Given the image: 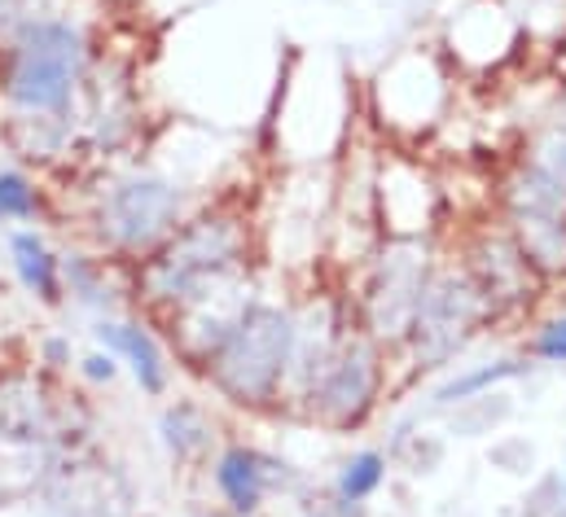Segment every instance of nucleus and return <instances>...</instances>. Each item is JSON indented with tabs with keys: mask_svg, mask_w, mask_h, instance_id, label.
<instances>
[{
	"mask_svg": "<svg viewBox=\"0 0 566 517\" xmlns=\"http://www.w3.org/2000/svg\"><path fill=\"white\" fill-rule=\"evenodd\" d=\"M369 106H374L378 128L396 136L400 145L426 140L430 131L443 128L448 106H452V66H448L443 49L413 44V49L396 53L374 75Z\"/></svg>",
	"mask_w": 566,
	"mask_h": 517,
	"instance_id": "8",
	"label": "nucleus"
},
{
	"mask_svg": "<svg viewBox=\"0 0 566 517\" xmlns=\"http://www.w3.org/2000/svg\"><path fill=\"white\" fill-rule=\"evenodd\" d=\"M488 465L496 469V474H505V478H523V483H532L536 474H541V447H536V439H527V434H492V443H488Z\"/></svg>",
	"mask_w": 566,
	"mask_h": 517,
	"instance_id": "21",
	"label": "nucleus"
},
{
	"mask_svg": "<svg viewBox=\"0 0 566 517\" xmlns=\"http://www.w3.org/2000/svg\"><path fill=\"white\" fill-rule=\"evenodd\" d=\"M158 447L167 452V461L176 469H198L211 465L216 447H220V421L216 408L198 394H176L158 408Z\"/></svg>",
	"mask_w": 566,
	"mask_h": 517,
	"instance_id": "14",
	"label": "nucleus"
},
{
	"mask_svg": "<svg viewBox=\"0 0 566 517\" xmlns=\"http://www.w3.org/2000/svg\"><path fill=\"white\" fill-rule=\"evenodd\" d=\"M189 517H229V514H224L220 505H207V509H193V514H189Z\"/></svg>",
	"mask_w": 566,
	"mask_h": 517,
	"instance_id": "29",
	"label": "nucleus"
},
{
	"mask_svg": "<svg viewBox=\"0 0 566 517\" xmlns=\"http://www.w3.org/2000/svg\"><path fill=\"white\" fill-rule=\"evenodd\" d=\"M554 487H558V469H541L518 505V517H554Z\"/></svg>",
	"mask_w": 566,
	"mask_h": 517,
	"instance_id": "25",
	"label": "nucleus"
},
{
	"mask_svg": "<svg viewBox=\"0 0 566 517\" xmlns=\"http://www.w3.org/2000/svg\"><path fill=\"white\" fill-rule=\"evenodd\" d=\"M9 272L22 285V294L49 312L66 307L62 289V251L40 229H13L9 233Z\"/></svg>",
	"mask_w": 566,
	"mask_h": 517,
	"instance_id": "17",
	"label": "nucleus"
},
{
	"mask_svg": "<svg viewBox=\"0 0 566 517\" xmlns=\"http://www.w3.org/2000/svg\"><path fill=\"white\" fill-rule=\"evenodd\" d=\"M541 365L527 356V351H514V356H492V360H479V365H465V369H457V373H443L434 387L426 390L422 408H418V416H443L448 408H457V403H465V399H474V394H488V390H505L514 387V382H523V378H532Z\"/></svg>",
	"mask_w": 566,
	"mask_h": 517,
	"instance_id": "16",
	"label": "nucleus"
},
{
	"mask_svg": "<svg viewBox=\"0 0 566 517\" xmlns=\"http://www.w3.org/2000/svg\"><path fill=\"white\" fill-rule=\"evenodd\" d=\"M474 285L483 289V298L492 303L496 312V325L505 316H518L523 307H532V298L545 289V276L527 263L523 246L514 242V233L501 224V229H479L465 246H461V258H457Z\"/></svg>",
	"mask_w": 566,
	"mask_h": 517,
	"instance_id": "11",
	"label": "nucleus"
},
{
	"mask_svg": "<svg viewBox=\"0 0 566 517\" xmlns=\"http://www.w3.org/2000/svg\"><path fill=\"white\" fill-rule=\"evenodd\" d=\"M492 325H496V312L483 298V289L474 285V276L457 258H439L396 360H405L413 378L448 373L470 351V342L483 338Z\"/></svg>",
	"mask_w": 566,
	"mask_h": 517,
	"instance_id": "5",
	"label": "nucleus"
},
{
	"mask_svg": "<svg viewBox=\"0 0 566 517\" xmlns=\"http://www.w3.org/2000/svg\"><path fill=\"white\" fill-rule=\"evenodd\" d=\"M93 184L80 189L84 193V242L97 255L115 258L119 267H137L149 258L198 207L202 198H193V189L154 167V162H111V167H88Z\"/></svg>",
	"mask_w": 566,
	"mask_h": 517,
	"instance_id": "3",
	"label": "nucleus"
},
{
	"mask_svg": "<svg viewBox=\"0 0 566 517\" xmlns=\"http://www.w3.org/2000/svg\"><path fill=\"white\" fill-rule=\"evenodd\" d=\"M62 289H66V303H75L93 316H119V307L133 303L128 267L97 255L93 246L62 251Z\"/></svg>",
	"mask_w": 566,
	"mask_h": 517,
	"instance_id": "15",
	"label": "nucleus"
},
{
	"mask_svg": "<svg viewBox=\"0 0 566 517\" xmlns=\"http://www.w3.org/2000/svg\"><path fill=\"white\" fill-rule=\"evenodd\" d=\"M75 360H80V356H75L71 334H44V338L35 342V369H44V373H53V378H66Z\"/></svg>",
	"mask_w": 566,
	"mask_h": 517,
	"instance_id": "23",
	"label": "nucleus"
},
{
	"mask_svg": "<svg viewBox=\"0 0 566 517\" xmlns=\"http://www.w3.org/2000/svg\"><path fill=\"white\" fill-rule=\"evenodd\" d=\"M374 211L382 238H418L434 242V224L443 211V189L409 154H382L374 167Z\"/></svg>",
	"mask_w": 566,
	"mask_h": 517,
	"instance_id": "10",
	"label": "nucleus"
},
{
	"mask_svg": "<svg viewBox=\"0 0 566 517\" xmlns=\"http://www.w3.org/2000/svg\"><path fill=\"white\" fill-rule=\"evenodd\" d=\"M97 35L84 18L44 9L0 40V131L18 158L44 171L75 167V128Z\"/></svg>",
	"mask_w": 566,
	"mask_h": 517,
	"instance_id": "1",
	"label": "nucleus"
},
{
	"mask_svg": "<svg viewBox=\"0 0 566 517\" xmlns=\"http://www.w3.org/2000/svg\"><path fill=\"white\" fill-rule=\"evenodd\" d=\"M523 351H527L536 365H545V369H566V312L563 316L536 320V329H532V338H527Z\"/></svg>",
	"mask_w": 566,
	"mask_h": 517,
	"instance_id": "22",
	"label": "nucleus"
},
{
	"mask_svg": "<svg viewBox=\"0 0 566 517\" xmlns=\"http://www.w3.org/2000/svg\"><path fill=\"white\" fill-rule=\"evenodd\" d=\"M391 456L387 447H356L352 456L338 461L334 469V496L338 505H374L382 496V487L391 483Z\"/></svg>",
	"mask_w": 566,
	"mask_h": 517,
	"instance_id": "18",
	"label": "nucleus"
},
{
	"mask_svg": "<svg viewBox=\"0 0 566 517\" xmlns=\"http://www.w3.org/2000/svg\"><path fill=\"white\" fill-rule=\"evenodd\" d=\"M255 258H260V229L251 211L238 207L233 198H211L154 255L128 267L133 307L158 325L193 294L238 272H255Z\"/></svg>",
	"mask_w": 566,
	"mask_h": 517,
	"instance_id": "2",
	"label": "nucleus"
},
{
	"mask_svg": "<svg viewBox=\"0 0 566 517\" xmlns=\"http://www.w3.org/2000/svg\"><path fill=\"white\" fill-rule=\"evenodd\" d=\"M298 517H334V514H329V505H307Z\"/></svg>",
	"mask_w": 566,
	"mask_h": 517,
	"instance_id": "28",
	"label": "nucleus"
},
{
	"mask_svg": "<svg viewBox=\"0 0 566 517\" xmlns=\"http://www.w3.org/2000/svg\"><path fill=\"white\" fill-rule=\"evenodd\" d=\"M391 356L352 320L294 416L325 434H360L391 394Z\"/></svg>",
	"mask_w": 566,
	"mask_h": 517,
	"instance_id": "6",
	"label": "nucleus"
},
{
	"mask_svg": "<svg viewBox=\"0 0 566 517\" xmlns=\"http://www.w3.org/2000/svg\"><path fill=\"white\" fill-rule=\"evenodd\" d=\"M0 224H4V220H0Z\"/></svg>",
	"mask_w": 566,
	"mask_h": 517,
	"instance_id": "31",
	"label": "nucleus"
},
{
	"mask_svg": "<svg viewBox=\"0 0 566 517\" xmlns=\"http://www.w3.org/2000/svg\"><path fill=\"white\" fill-rule=\"evenodd\" d=\"M514 416V399L505 390H488V394H474L457 408L443 412V434L448 439H492L510 425Z\"/></svg>",
	"mask_w": 566,
	"mask_h": 517,
	"instance_id": "19",
	"label": "nucleus"
},
{
	"mask_svg": "<svg viewBox=\"0 0 566 517\" xmlns=\"http://www.w3.org/2000/svg\"><path fill=\"white\" fill-rule=\"evenodd\" d=\"M216 500L229 517H260L269 514V500L294 492V465L251 443V439H224L207 465Z\"/></svg>",
	"mask_w": 566,
	"mask_h": 517,
	"instance_id": "9",
	"label": "nucleus"
},
{
	"mask_svg": "<svg viewBox=\"0 0 566 517\" xmlns=\"http://www.w3.org/2000/svg\"><path fill=\"white\" fill-rule=\"evenodd\" d=\"M93 342L102 351H111L124 373L133 378V387L145 399H167L176 382V360L167 338L158 334V325L142 312H119V316H97L93 320Z\"/></svg>",
	"mask_w": 566,
	"mask_h": 517,
	"instance_id": "12",
	"label": "nucleus"
},
{
	"mask_svg": "<svg viewBox=\"0 0 566 517\" xmlns=\"http://www.w3.org/2000/svg\"><path fill=\"white\" fill-rule=\"evenodd\" d=\"M518 44H523L518 13H510L496 0H474L448 22L443 57L465 75H488V71H501L518 53Z\"/></svg>",
	"mask_w": 566,
	"mask_h": 517,
	"instance_id": "13",
	"label": "nucleus"
},
{
	"mask_svg": "<svg viewBox=\"0 0 566 517\" xmlns=\"http://www.w3.org/2000/svg\"><path fill=\"white\" fill-rule=\"evenodd\" d=\"M554 517H566V465H558V487H554Z\"/></svg>",
	"mask_w": 566,
	"mask_h": 517,
	"instance_id": "27",
	"label": "nucleus"
},
{
	"mask_svg": "<svg viewBox=\"0 0 566 517\" xmlns=\"http://www.w3.org/2000/svg\"><path fill=\"white\" fill-rule=\"evenodd\" d=\"M49 215H53L49 189L22 167H0V220L18 229H35Z\"/></svg>",
	"mask_w": 566,
	"mask_h": 517,
	"instance_id": "20",
	"label": "nucleus"
},
{
	"mask_svg": "<svg viewBox=\"0 0 566 517\" xmlns=\"http://www.w3.org/2000/svg\"><path fill=\"white\" fill-rule=\"evenodd\" d=\"M290 360H294V298H260L247 307L229 342L216 351V360L202 369V387L224 408L247 416H277L285 412L290 387Z\"/></svg>",
	"mask_w": 566,
	"mask_h": 517,
	"instance_id": "4",
	"label": "nucleus"
},
{
	"mask_svg": "<svg viewBox=\"0 0 566 517\" xmlns=\"http://www.w3.org/2000/svg\"><path fill=\"white\" fill-rule=\"evenodd\" d=\"M558 124H566V88H563V97H558Z\"/></svg>",
	"mask_w": 566,
	"mask_h": 517,
	"instance_id": "30",
	"label": "nucleus"
},
{
	"mask_svg": "<svg viewBox=\"0 0 566 517\" xmlns=\"http://www.w3.org/2000/svg\"><path fill=\"white\" fill-rule=\"evenodd\" d=\"M75 373H80L88 387H115V382L124 378V365H119L111 351L93 347L88 356H80V360H75Z\"/></svg>",
	"mask_w": 566,
	"mask_h": 517,
	"instance_id": "24",
	"label": "nucleus"
},
{
	"mask_svg": "<svg viewBox=\"0 0 566 517\" xmlns=\"http://www.w3.org/2000/svg\"><path fill=\"white\" fill-rule=\"evenodd\" d=\"M434 242L418 238H382L374 255L360 263V285L347 298L352 320L396 360V351L409 338V325L418 316L426 281L434 272Z\"/></svg>",
	"mask_w": 566,
	"mask_h": 517,
	"instance_id": "7",
	"label": "nucleus"
},
{
	"mask_svg": "<svg viewBox=\"0 0 566 517\" xmlns=\"http://www.w3.org/2000/svg\"><path fill=\"white\" fill-rule=\"evenodd\" d=\"M260 517H264V514H260Z\"/></svg>",
	"mask_w": 566,
	"mask_h": 517,
	"instance_id": "32",
	"label": "nucleus"
},
{
	"mask_svg": "<svg viewBox=\"0 0 566 517\" xmlns=\"http://www.w3.org/2000/svg\"><path fill=\"white\" fill-rule=\"evenodd\" d=\"M532 158L545 162V167L566 184V124H554V128L545 131V136L532 145Z\"/></svg>",
	"mask_w": 566,
	"mask_h": 517,
	"instance_id": "26",
	"label": "nucleus"
}]
</instances>
